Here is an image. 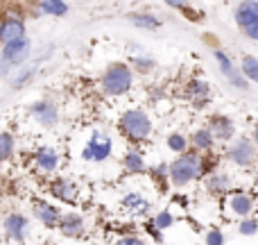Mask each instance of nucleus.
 <instances>
[{"label": "nucleus", "mask_w": 258, "mask_h": 245, "mask_svg": "<svg viewBox=\"0 0 258 245\" xmlns=\"http://www.w3.org/2000/svg\"><path fill=\"white\" fill-rule=\"evenodd\" d=\"M143 229H145V234H147V236H150L154 243H159V245H163V243H165V241H163V229L156 227L154 220H152V218H150V220H145Z\"/></svg>", "instance_id": "33"}, {"label": "nucleus", "mask_w": 258, "mask_h": 245, "mask_svg": "<svg viewBox=\"0 0 258 245\" xmlns=\"http://www.w3.org/2000/svg\"><path fill=\"white\" fill-rule=\"evenodd\" d=\"M245 34L249 36V39H256V41H258V21L254 23V25H249V27H247V30H245Z\"/></svg>", "instance_id": "36"}, {"label": "nucleus", "mask_w": 258, "mask_h": 245, "mask_svg": "<svg viewBox=\"0 0 258 245\" xmlns=\"http://www.w3.org/2000/svg\"><path fill=\"white\" fill-rule=\"evenodd\" d=\"M204 188L211 195H229L233 188V179H231V175L224 173V170H215L209 177H204Z\"/></svg>", "instance_id": "17"}, {"label": "nucleus", "mask_w": 258, "mask_h": 245, "mask_svg": "<svg viewBox=\"0 0 258 245\" xmlns=\"http://www.w3.org/2000/svg\"><path fill=\"white\" fill-rule=\"evenodd\" d=\"M163 245H170V243H163Z\"/></svg>", "instance_id": "39"}, {"label": "nucleus", "mask_w": 258, "mask_h": 245, "mask_svg": "<svg viewBox=\"0 0 258 245\" xmlns=\"http://www.w3.org/2000/svg\"><path fill=\"white\" fill-rule=\"evenodd\" d=\"M48 191L54 200H59L61 205L68 207L77 205V198H80V186L68 177H52L48 182Z\"/></svg>", "instance_id": "10"}, {"label": "nucleus", "mask_w": 258, "mask_h": 245, "mask_svg": "<svg viewBox=\"0 0 258 245\" xmlns=\"http://www.w3.org/2000/svg\"><path fill=\"white\" fill-rule=\"evenodd\" d=\"M118 129L129 143H143L152 136V118L145 109H127L118 118Z\"/></svg>", "instance_id": "2"}, {"label": "nucleus", "mask_w": 258, "mask_h": 245, "mask_svg": "<svg viewBox=\"0 0 258 245\" xmlns=\"http://www.w3.org/2000/svg\"><path fill=\"white\" fill-rule=\"evenodd\" d=\"M204 177V155L197 150H188L183 155L174 157V161H170V186L186 188L192 182Z\"/></svg>", "instance_id": "1"}, {"label": "nucleus", "mask_w": 258, "mask_h": 245, "mask_svg": "<svg viewBox=\"0 0 258 245\" xmlns=\"http://www.w3.org/2000/svg\"><path fill=\"white\" fill-rule=\"evenodd\" d=\"M165 3H168L170 7H174V9H183V7H186V0H165Z\"/></svg>", "instance_id": "37"}, {"label": "nucleus", "mask_w": 258, "mask_h": 245, "mask_svg": "<svg viewBox=\"0 0 258 245\" xmlns=\"http://www.w3.org/2000/svg\"><path fill=\"white\" fill-rule=\"evenodd\" d=\"M113 245H150L145 236H138V234H122V236H118Z\"/></svg>", "instance_id": "34"}, {"label": "nucleus", "mask_w": 258, "mask_h": 245, "mask_svg": "<svg viewBox=\"0 0 258 245\" xmlns=\"http://www.w3.org/2000/svg\"><path fill=\"white\" fill-rule=\"evenodd\" d=\"M122 170H125L127 175H145V173H150L147 161H145V155H143L138 148H129L125 155H122Z\"/></svg>", "instance_id": "18"}, {"label": "nucleus", "mask_w": 258, "mask_h": 245, "mask_svg": "<svg viewBox=\"0 0 258 245\" xmlns=\"http://www.w3.org/2000/svg\"><path fill=\"white\" fill-rule=\"evenodd\" d=\"M165 145H168L170 152H174V155L179 157V155H183V152H188L190 138L181 132H172V134H168V138H165Z\"/></svg>", "instance_id": "23"}, {"label": "nucleus", "mask_w": 258, "mask_h": 245, "mask_svg": "<svg viewBox=\"0 0 258 245\" xmlns=\"http://www.w3.org/2000/svg\"><path fill=\"white\" fill-rule=\"evenodd\" d=\"M34 73H36V66H25V68H21V71L14 75V80H12V86H16V89H21L23 84H27V82L34 77Z\"/></svg>", "instance_id": "30"}, {"label": "nucleus", "mask_w": 258, "mask_h": 245, "mask_svg": "<svg viewBox=\"0 0 258 245\" xmlns=\"http://www.w3.org/2000/svg\"><path fill=\"white\" fill-rule=\"evenodd\" d=\"M3 232L9 241L25 243L27 236H30V218L25 214H21V211H12L3 220Z\"/></svg>", "instance_id": "8"}, {"label": "nucleus", "mask_w": 258, "mask_h": 245, "mask_svg": "<svg viewBox=\"0 0 258 245\" xmlns=\"http://www.w3.org/2000/svg\"><path fill=\"white\" fill-rule=\"evenodd\" d=\"M30 53H32V45H30V39H27V36L3 45V53H0V75L7 77L9 71L21 68L23 64L27 62Z\"/></svg>", "instance_id": "5"}, {"label": "nucleus", "mask_w": 258, "mask_h": 245, "mask_svg": "<svg viewBox=\"0 0 258 245\" xmlns=\"http://www.w3.org/2000/svg\"><path fill=\"white\" fill-rule=\"evenodd\" d=\"M224 207H227V211L231 216L245 220V218H251V214H254L256 200H254V195H249V193H245V191H233L227 195Z\"/></svg>", "instance_id": "11"}, {"label": "nucleus", "mask_w": 258, "mask_h": 245, "mask_svg": "<svg viewBox=\"0 0 258 245\" xmlns=\"http://www.w3.org/2000/svg\"><path fill=\"white\" fill-rule=\"evenodd\" d=\"M18 39H25V25H23V21L21 18H5L0 23V41L7 45Z\"/></svg>", "instance_id": "19"}, {"label": "nucleus", "mask_w": 258, "mask_h": 245, "mask_svg": "<svg viewBox=\"0 0 258 245\" xmlns=\"http://www.w3.org/2000/svg\"><path fill=\"white\" fill-rule=\"evenodd\" d=\"M251 141H254L256 148H258V123L254 125V132H251Z\"/></svg>", "instance_id": "38"}, {"label": "nucleus", "mask_w": 258, "mask_h": 245, "mask_svg": "<svg viewBox=\"0 0 258 245\" xmlns=\"http://www.w3.org/2000/svg\"><path fill=\"white\" fill-rule=\"evenodd\" d=\"M204 245H227V236H224L222 229L211 227L209 232L204 234Z\"/></svg>", "instance_id": "31"}, {"label": "nucleus", "mask_w": 258, "mask_h": 245, "mask_svg": "<svg viewBox=\"0 0 258 245\" xmlns=\"http://www.w3.org/2000/svg\"><path fill=\"white\" fill-rule=\"evenodd\" d=\"M120 207L125 214L136 216V218H147L152 214V200L141 191H127L120 198Z\"/></svg>", "instance_id": "12"}, {"label": "nucleus", "mask_w": 258, "mask_h": 245, "mask_svg": "<svg viewBox=\"0 0 258 245\" xmlns=\"http://www.w3.org/2000/svg\"><path fill=\"white\" fill-rule=\"evenodd\" d=\"M209 93H211L209 84H206L204 80H200V77L190 80L186 86V98L195 100V103H206V100H209Z\"/></svg>", "instance_id": "22"}, {"label": "nucleus", "mask_w": 258, "mask_h": 245, "mask_svg": "<svg viewBox=\"0 0 258 245\" xmlns=\"http://www.w3.org/2000/svg\"><path fill=\"white\" fill-rule=\"evenodd\" d=\"M111 155H113V138L102 129H95L80 152L82 161H86V164H104V161L111 159Z\"/></svg>", "instance_id": "3"}, {"label": "nucleus", "mask_w": 258, "mask_h": 245, "mask_svg": "<svg viewBox=\"0 0 258 245\" xmlns=\"http://www.w3.org/2000/svg\"><path fill=\"white\" fill-rule=\"evenodd\" d=\"M152 220H154L156 227L165 232V229H170L174 225V214L170 209H161V211H156V214L152 216Z\"/></svg>", "instance_id": "28"}, {"label": "nucleus", "mask_w": 258, "mask_h": 245, "mask_svg": "<svg viewBox=\"0 0 258 245\" xmlns=\"http://www.w3.org/2000/svg\"><path fill=\"white\" fill-rule=\"evenodd\" d=\"M41 14H50V16H63L68 14V5L63 0H41Z\"/></svg>", "instance_id": "26"}, {"label": "nucleus", "mask_w": 258, "mask_h": 245, "mask_svg": "<svg viewBox=\"0 0 258 245\" xmlns=\"http://www.w3.org/2000/svg\"><path fill=\"white\" fill-rule=\"evenodd\" d=\"M132 23L136 27H143V30H156L161 25V21L152 14H132Z\"/></svg>", "instance_id": "27"}, {"label": "nucleus", "mask_w": 258, "mask_h": 245, "mask_svg": "<svg viewBox=\"0 0 258 245\" xmlns=\"http://www.w3.org/2000/svg\"><path fill=\"white\" fill-rule=\"evenodd\" d=\"M224 157H227V161H231L236 168H251L258 159V148L251 138L238 136L229 143Z\"/></svg>", "instance_id": "6"}, {"label": "nucleus", "mask_w": 258, "mask_h": 245, "mask_svg": "<svg viewBox=\"0 0 258 245\" xmlns=\"http://www.w3.org/2000/svg\"><path fill=\"white\" fill-rule=\"evenodd\" d=\"M206 127L213 132L215 141L231 143L233 138H236V123H233L229 116H224V114H213V116L209 118V125H206Z\"/></svg>", "instance_id": "15"}, {"label": "nucleus", "mask_w": 258, "mask_h": 245, "mask_svg": "<svg viewBox=\"0 0 258 245\" xmlns=\"http://www.w3.org/2000/svg\"><path fill=\"white\" fill-rule=\"evenodd\" d=\"M134 66H136L138 73H150L152 68H154V59H150V57H136V59H134Z\"/></svg>", "instance_id": "35"}, {"label": "nucleus", "mask_w": 258, "mask_h": 245, "mask_svg": "<svg viewBox=\"0 0 258 245\" xmlns=\"http://www.w3.org/2000/svg\"><path fill=\"white\" fill-rule=\"evenodd\" d=\"M238 234L240 236H256L258 234V218H245L238 225Z\"/></svg>", "instance_id": "32"}, {"label": "nucleus", "mask_w": 258, "mask_h": 245, "mask_svg": "<svg viewBox=\"0 0 258 245\" xmlns=\"http://www.w3.org/2000/svg\"><path fill=\"white\" fill-rule=\"evenodd\" d=\"M256 21H258V0H242L236 7V23L242 30H247Z\"/></svg>", "instance_id": "20"}, {"label": "nucleus", "mask_w": 258, "mask_h": 245, "mask_svg": "<svg viewBox=\"0 0 258 245\" xmlns=\"http://www.w3.org/2000/svg\"><path fill=\"white\" fill-rule=\"evenodd\" d=\"M150 175L152 179H154V184L161 188V191H168V184H170V164H165V161H161V164H156L154 168H150Z\"/></svg>", "instance_id": "24"}, {"label": "nucleus", "mask_w": 258, "mask_h": 245, "mask_svg": "<svg viewBox=\"0 0 258 245\" xmlns=\"http://www.w3.org/2000/svg\"><path fill=\"white\" fill-rule=\"evenodd\" d=\"M213 55H215V59H218V66H220V71H222V75L229 80V84H233L236 89H242V91H245L247 86H249V82H247L245 75H242V73L236 68V64L229 59V55L222 53V50H215Z\"/></svg>", "instance_id": "16"}, {"label": "nucleus", "mask_w": 258, "mask_h": 245, "mask_svg": "<svg viewBox=\"0 0 258 245\" xmlns=\"http://www.w3.org/2000/svg\"><path fill=\"white\" fill-rule=\"evenodd\" d=\"M61 216H63V211L59 209L54 202L43 200V198H34V200H32V218L39 225H43V227H48V229L59 227Z\"/></svg>", "instance_id": "7"}, {"label": "nucleus", "mask_w": 258, "mask_h": 245, "mask_svg": "<svg viewBox=\"0 0 258 245\" xmlns=\"http://www.w3.org/2000/svg\"><path fill=\"white\" fill-rule=\"evenodd\" d=\"M215 143H218V141H215L213 132H211L209 127H200V129H195V132H192V136H190V145H192V150L202 152V155H209V152L213 150Z\"/></svg>", "instance_id": "21"}, {"label": "nucleus", "mask_w": 258, "mask_h": 245, "mask_svg": "<svg viewBox=\"0 0 258 245\" xmlns=\"http://www.w3.org/2000/svg\"><path fill=\"white\" fill-rule=\"evenodd\" d=\"M14 152H16V141H14V134L0 132V164H5L7 159H12Z\"/></svg>", "instance_id": "25"}, {"label": "nucleus", "mask_w": 258, "mask_h": 245, "mask_svg": "<svg viewBox=\"0 0 258 245\" xmlns=\"http://www.w3.org/2000/svg\"><path fill=\"white\" fill-rule=\"evenodd\" d=\"M132 82H134V75L129 71V66H125V64H111L104 71L100 84H102V91L107 95H122L132 89Z\"/></svg>", "instance_id": "4"}, {"label": "nucleus", "mask_w": 258, "mask_h": 245, "mask_svg": "<svg viewBox=\"0 0 258 245\" xmlns=\"http://www.w3.org/2000/svg\"><path fill=\"white\" fill-rule=\"evenodd\" d=\"M30 116L34 118L41 127L50 129V127H54V125L59 123V109H57V105H54L52 100L43 98V100H36V103L30 105Z\"/></svg>", "instance_id": "13"}, {"label": "nucleus", "mask_w": 258, "mask_h": 245, "mask_svg": "<svg viewBox=\"0 0 258 245\" xmlns=\"http://www.w3.org/2000/svg\"><path fill=\"white\" fill-rule=\"evenodd\" d=\"M136 3H138V0H136Z\"/></svg>", "instance_id": "40"}, {"label": "nucleus", "mask_w": 258, "mask_h": 245, "mask_svg": "<svg viewBox=\"0 0 258 245\" xmlns=\"http://www.w3.org/2000/svg\"><path fill=\"white\" fill-rule=\"evenodd\" d=\"M242 75L258 84V59L256 57H249V55H247V57L242 59Z\"/></svg>", "instance_id": "29"}, {"label": "nucleus", "mask_w": 258, "mask_h": 245, "mask_svg": "<svg viewBox=\"0 0 258 245\" xmlns=\"http://www.w3.org/2000/svg\"><path fill=\"white\" fill-rule=\"evenodd\" d=\"M57 229L66 238H82L89 229V223H86V216L82 211H66L61 216V223H59Z\"/></svg>", "instance_id": "14"}, {"label": "nucleus", "mask_w": 258, "mask_h": 245, "mask_svg": "<svg viewBox=\"0 0 258 245\" xmlns=\"http://www.w3.org/2000/svg\"><path fill=\"white\" fill-rule=\"evenodd\" d=\"M32 161H34V168L39 170L41 175L52 177V175L59 170L61 155H59V150H57V148H52V145H41V148H36V150H34Z\"/></svg>", "instance_id": "9"}]
</instances>
